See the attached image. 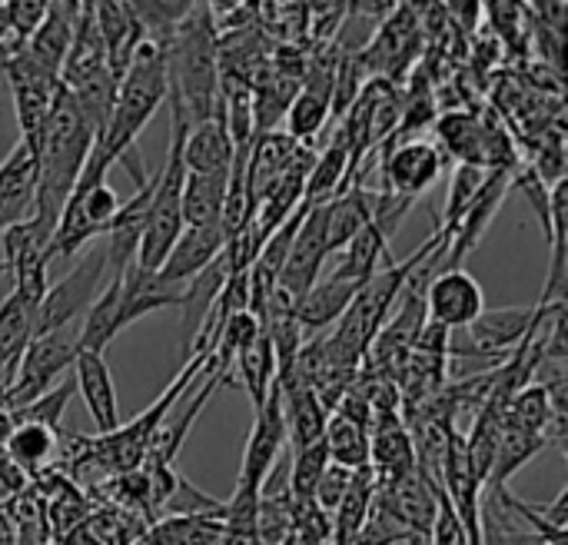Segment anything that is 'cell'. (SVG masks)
I'll use <instances>...</instances> for the list:
<instances>
[{"instance_id":"obj_1","label":"cell","mask_w":568,"mask_h":545,"mask_svg":"<svg viewBox=\"0 0 568 545\" xmlns=\"http://www.w3.org/2000/svg\"><path fill=\"white\" fill-rule=\"evenodd\" d=\"M166 67V97L173 120L186 127L210 120L223 110L220 93V30L210 3H193L160 47Z\"/></svg>"},{"instance_id":"obj_2","label":"cell","mask_w":568,"mask_h":545,"mask_svg":"<svg viewBox=\"0 0 568 545\" xmlns=\"http://www.w3.org/2000/svg\"><path fill=\"white\" fill-rule=\"evenodd\" d=\"M93 147V130L80 117L77 103L70 93L60 87L50 117L43 123L40 143L33 150V220L43 226H57L60 210L90 157Z\"/></svg>"},{"instance_id":"obj_3","label":"cell","mask_w":568,"mask_h":545,"mask_svg":"<svg viewBox=\"0 0 568 545\" xmlns=\"http://www.w3.org/2000/svg\"><path fill=\"white\" fill-rule=\"evenodd\" d=\"M439 243H449V240H446L443 233H433L409 260H403V263H386L383 270H376V273L356 290L349 310L343 313V320L336 323V330L326 336V340H329V350H333L349 370L359 373V366H363V360H366L373 340L379 336V330L386 326L389 313L396 310V300H399V293L406 290L409 276L416 273V266H419Z\"/></svg>"},{"instance_id":"obj_4","label":"cell","mask_w":568,"mask_h":545,"mask_svg":"<svg viewBox=\"0 0 568 545\" xmlns=\"http://www.w3.org/2000/svg\"><path fill=\"white\" fill-rule=\"evenodd\" d=\"M183 133L186 123L173 120V140L166 150V163L160 166V173L153 176V196H150V210H146V223H143V236H140V250L133 266L156 273L166 260V253L173 250L176 236L183 233Z\"/></svg>"},{"instance_id":"obj_5","label":"cell","mask_w":568,"mask_h":545,"mask_svg":"<svg viewBox=\"0 0 568 545\" xmlns=\"http://www.w3.org/2000/svg\"><path fill=\"white\" fill-rule=\"evenodd\" d=\"M77 353H80V326H63V330L30 336V343L17 356L13 386H10L3 406L20 410V406L33 403L37 396H43L47 390H53L60 383L57 376L73 370Z\"/></svg>"},{"instance_id":"obj_6","label":"cell","mask_w":568,"mask_h":545,"mask_svg":"<svg viewBox=\"0 0 568 545\" xmlns=\"http://www.w3.org/2000/svg\"><path fill=\"white\" fill-rule=\"evenodd\" d=\"M103 283H106V253L103 246H93L57 286H47L33 316V336L77 326V320H83L93 300L100 296Z\"/></svg>"},{"instance_id":"obj_7","label":"cell","mask_w":568,"mask_h":545,"mask_svg":"<svg viewBox=\"0 0 568 545\" xmlns=\"http://www.w3.org/2000/svg\"><path fill=\"white\" fill-rule=\"evenodd\" d=\"M3 63V73L10 80V97H13V110H17V123H20V143L30 150H37L43 123L50 117V107L60 93V77L37 67L23 50L10 53Z\"/></svg>"},{"instance_id":"obj_8","label":"cell","mask_w":568,"mask_h":545,"mask_svg":"<svg viewBox=\"0 0 568 545\" xmlns=\"http://www.w3.org/2000/svg\"><path fill=\"white\" fill-rule=\"evenodd\" d=\"M419 47H423L419 7L416 3H396L393 13L379 23V30L366 43V50L359 53V60H363L369 77H383V80L396 83L409 70V63L419 57Z\"/></svg>"},{"instance_id":"obj_9","label":"cell","mask_w":568,"mask_h":545,"mask_svg":"<svg viewBox=\"0 0 568 545\" xmlns=\"http://www.w3.org/2000/svg\"><path fill=\"white\" fill-rule=\"evenodd\" d=\"M446 170V153L433 140H389L383 143V193L416 203L433 190Z\"/></svg>"},{"instance_id":"obj_10","label":"cell","mask_w":568,"mask_h":545,"mask_svg":"<svg viewBox=\"0 0 568 545\" xmlns=\"http://www.w3.org/2000/svg\"><path fill=\"white\" fill-rule=\"evenodd\" d=\"M286 446L290 443H286V423H283V396H280V383H273L266 403L253 416V430H250V440H246V450H243L236 490L260 496L266 476L283 460Z\"/></svg>"},{"instance_id":"obj_11","label":"cell","mask_w":568,"mask_h":545,"mask_svg":"<svg viewBox=\"0 0 568 545\" xmlns=\"http://www.w3.org/2000/svg\"><path fill=\"white\" fill-rule=\"evenodd\" d=\"M423 300H426V323L446 333L469 330L486 310V293L466 266L433 273Z\"/></svg>"},{"instance_id":"obj_12","label":"cell","mask_w":568,"mask_h":545,"mask_svg":"<svg viewBox=\"0 0 568 545\" xmlns=\"http://www.w3.org/2000/svg\"><path fill=\"white\" fill-rule=\"evenodd\" d=\"M376 503L409 533V545H429L436 509H439V486L413 470L403 480H393L376 490Z\"/></svg>"},{"instance_id":"obj_13","label":"cell","mask_w":568,"mask_h":545,"mask_svg":"<svg viewBox=\"0 0 568 545\" xmlns=\"http://www.w3.org/2000/svg\"><path fill=\"white\" fill-rule=\"evenodd\" d=\"M542 316V303L536 306H509V310H483V316L466 330L469 333V356H496V360H509L526 336L536 330Z\"/></svg>"},{"instance_id":"obj_14","label":"cell","mask_w":568,"mask_h":545,"mask_svg":"<svg viewBox=\"0 0 568 545\" xmlns=\"http://www.w3.org/2000/svg\"><path fill=\"white\" fill-rule=\"evenodd\" d=\"M226 250H230V243H226L220 223H213V226H183V233L176 236V243L166 253L156 276L173 283V286H190L220 256H226Z\"/></svg>"},{"instance_id":"obj_15","label":"cell","mask_w":568,"mask_h":545,"mask_svg":"<svg viewBox=\"0 0 568 545\" xmlns=\"http://www.w3.org/2000/svg\"><path fill=\"white\" fill-rule=\"evenodd\" d=\"M73 386L83 396L97 433L100 436L113 433L120 426V403H116V386H113V373L106 366V356L80 350L77 363H73Z\"/></svg>"},{"instance_id":"obj_16","label":"cell","mask_w":568,"mask_h":545,"mask_svg":"<svg viewBox=\"0 0 568 545\" xmlns=\"http://www.w3.org/2000/svg\"><path fill=\"white\" fill-rule=\"evenodd\" d=\"M369 470L379 486L403 480L416 470L413 436L403 416H376L369 426Z\"/></svg>"},{"instance_id":"obj_17","label":"cell","mask_w":568,"mask_h":545,"mask_svg":"<svg viewBox=\"0 0 568 545\" xmlns=\"http://www.w3.org/2000/svg\"><path fill=\"white\" fill-rule=\"evenodd\" d=\"M93 17H97V30L103 40V53H106V70L110 77L120 83L130 57L136 53V47L143 43V33L133 20V10L126 0H97L93 3Z\"/></svg>"},{"instance_id":"obj_18","label":"cell","mask_w":568,"mask_h":545,"mask_svg":"<svg viewBox=\"0 0 568 545\" xmlns=\"http://www.w3.org/2000/svg\"><path fill=\"white\" fill-rule=\"evenodd\" d=\"M77 13H80V3L77 0H67V3H50L47 0V13L40 20V27L30 33V40L23 43V53L60 77V67H63V57L70 50V40H73V23H77Z\"/></svg>"},{"instance_id":"obj_19","label":"cell","mask_w":568,"mask_h":545,"mask_svg":"<svg viewBox=\"0 0 568 545\" xmlns=\"http://www.w3.org/2000/svg\"><path fill=\"white\" fill-rule=\"evenodd\" d=\"M233 140L223 120V110L210 120H200L186 127L183 133V170L186 173H226L233 163Z\"/></svg>"},{"instance_id":"obj_20","label":"cell","mask_w":568,"mask_h":545,"mask_svg":"<svg viewBox=\"0 0 568 545\" xmlns=\"http://www.w3.org/2000/svg\"><path fill=\"white\" fill-rule=\"evenodd\" d=\"M542 216V230L549 236V246H552V263H549V283L542 290V300L539 303H556V300H566V230H568V183L559 180L549 186L546 193V206L539 210Z\"/></svg>"},{"instance_id":"obj_21","label":"cell","mask_w":568,"mask_h":545,"mask_svg":"<svg viewBox=\"0 0 568 545\" xmlns=\"http://www.w3.org/2000/svg\"><path fill=\"white\" fill-rule=\"evenodd\" d=\"M436 130H439L443 153L456 157L459 166L489 170V123L486 120H479L466 110H453L436 120Z\"/></svg>"},{"instance_id":"obj_22","label":"cell","mask_w":568,"mask_h":545,"mask_svg":"<svg viewBox=\"0 0 568 545\" xmlns=\"http://www.w3.org/2000/svg\"><path fill=\"white\" fill-rule=\"evenodd\" d=\"M33 213V157L17 143L0 163V233Z\"/></svg>"},{"instance_id":"obj_23","label":"cell","mask_w":568,"mask_h":545,"mask_svg":"<svg viewBox=\"0 0 568 545\" xmlns=\"http://www.w3.org/2000/svg\"><path fill=\"white\" fill-rule=\"evenodd\" d=\"M363 283H349V280H316V286L293 306V320L300 323V330L306 333H320L326 326H336L343 320V313L349 310L356 290Z\"/></svg>"},{"instance_id":"obj_24","label":"cell","mask_w":568,"mask_h":545,"mask_svg":"<svg viewBox=\"0 0 568 545\" xmlns=\"http://www.w3.org/2000/svg\"><path fill=\"white\" fill-rule=\"evenodd\" d=\"M3 453L27 480L47 476L53 466V456L60 453V430H47L37 423H13L3 443Z\"/></svg>"},{"instance_id":"obj_25","label":"cell","mask_w":568,"mask_h":545,"mask_svg":"<svg viewBox=\"0 0 568 545\" xmlns=\"http://www.w3.org/2000/svg\"><path fill=\"white\" fill-rule=\"evenodd\" d=\"M349 143L346 137L336 130L333 143L323 147L316 157H313V166H310V176H306V190H303V206L313 210V206H323L329 203L343 186H346V176H349Z\"/></svg>"},{"instance_id":"obj_26","label":"cell","mask_w":568,"mask_h":545,"mask_svg":"<svg viewBox=\"0 0 568 545\" xmlns=\"http://www.w3.org/2000/svg\"><path fill=\"white\" fill-rule=\"evenodd\" d=\"M223 513L160 516L143 529V545H223Z\"/></svg>"},{"instance_id":"obj_27","label":"cell","mask_w":568,"mask_h":545,"mask_svg":"<svg viewBox=\"0 0 568 545\" xmlns=\"http://www.w3.org/2000/svg\"><path fill=\"white\" fill-rule=\"evenodd\" d=\"M376 490H379V483H376V476H373L369 466L359 470V473H353V483H349L343 503L329 516V523H333V543L349 545L356 539V533L363 529V523H366V516L373 509Z\"/></svg>"},{"instance_id":"obj_28","label":"cell","mask_w":568,"mask_h":545,"mask_svg":"<svg viewBox=\"0 0 568 545\" xmlns=\"http://www.w3.org/2000/svg\"><path fill=\"white\" fill-rule=\"evenodd\" d=\"M549 446L546 436H536V433H526V430H516L503 420V433H499V446H496V460H493V473H489V483L486 490H506V483L536 456Z\"/></svg>"},{"instance_id":"obj_29","label":"cell","mask_w":568,"mask_h":545,"mask_svg":"<svg viewBox=\"0 0 568 545\" xmlns=\"http://www.w3.org/2000/svg\"><path fill=\"white\" fill-rule=\"evenodd\" d=\"M226 173H186L183 180V223L186 226H213L223 213Z\"/></svg>"},{"instance_id":"obj_30","label":"cell","mask_w":568,"mask_h":545,"mask_svg":"<svg viewBox=\"0 0 568 545\" xmlns=\"http://www.w3.org/2000/svg\"><path fill=\"white\" fill-rule=\"evenodd\" d=\"M233 363H236V370H240V376H243V386H246V393H250L253 410H260V406L266 403L273 383H276V350H273V343H270V333L260 330V333L253 336V343L243 346V350L236 353Z\"/></svg>"},{"instance_id":"obj_31","label":"cell","mask_w":568,"mask_h":545,"mask_svg":"<svg viewBox=\"0 0 568 545\" xmlns=\"http://www.w3.org/2000/svg\"><path fill=\"white\" fill-rule=\"evenodd\" d=\"M323 446H326V456H329L333 466H343L349 473H359V470L369 466V430L346 420V416L329 413Z\"/></svg>"},{"instance_id":"obj_32","label":"cell","mask_w":568,"mask_h":545,"mask_svg":"<svg viewBox=\"0 0 568 545\" xmlns=\"http://www.w3.org/2000/svg\"><path fill=\"white\" fill-rule=\"evenodd\" d=\"M493 170H483V166H456L453 180H449V196H446V210H443V223L436 233H443L446 240L453 236L456 223L463 220V213L473 206V200L479 196V190L486 186Z\"/></svg>"},{"instance_id":"obj_33","label":"cell","mask_w":568,"mask_h":545,"mask_svg":"<svg viewBox=\"0 0 568 545\" xmlns=\"http://www.w3.org/2000/svg\"><path fill=\"white\" fill-rule=\"evenodd\" d=\"M326 466H329V456H326L323 440L313 446H303V450H290V496H293V503L313 499L316 483L326 473Z\"/></svg>"},{"instance_id":"obj_34","label":"cell","mask_w":568,"mask_h":545,"mask_svg":"<svg viewBox=\"0 0 568 545\" xmlns=\"http://www.w3.org/2000/svg\"><path fill=\"white\" fill-rule=\"evenodd\" d=\"M73 393H77L73 380H63L53 390H47L43 396H37L33 403H27L20 410H10V416H13V423H37V426H47V430H60L63 410L73 400Z\"/></svg>"},{"instance_id":"obj_35","label":"cell","mask_w":568,"mask_h":545,"mask_svg":"<svg viewBox=\"0 0 568 545\" xmlns=\"http://www.w3.org/2000/svg\"><path fill=\"white\" fill-rule=\"evenodd\" d=\"M399 543H409V533L373 499V509H369V516H366V523H363V529L356 533V539L349 545H399Z\"/></svg>"},{"instance_id":"obj_36","label":"cell","mask_w":568,"mask_h":545,"mask_svg":"<svg viewBox=\"0 0 568 545\" xmlns=\"http://www.w3.org/2000/svg\"><path fill=\"white\" fill-rule=\"evenodd\" d=\"M47 13V0H13V3H3V23H7V33L13 37L17 47H23L30 40V33L40 27Z\"/></svg>"},{"instance_id":"obj_37","label":"cell","mask_w":568,"mask_h":545,"mask_svg":"<svg viewBox=\"0 0 568 545\" xmlns=\"http://www.w3.org/2000/svg\"><path fill=\"white\" fill-rule=\"evenodd\" d=\"M483 17L489 20L496 40L506 43V47H513V43L519 40V33H523V17H526V10H523V3L489 0V3H483Z\"/></svg>"},{"instance_id":"obj_38","label":"cell","mask_w":568,"mask_h":545,"mask_svg":"<svg viewBox=\"0 0 568 545\" xmlns=\"http://www.w3.org/2000/svg\"><path fill=\"white\" fill-rule=\"evenodd\" d=\"M349 483H353V473L349 470H343V466H326V473L320 476V483H316V493H313V503L326 513V516H333L336 513V506L343 503V496H346V490H349Z\"/></svg>"},{"instance_id":"obj_39","label":"cell","mask_w":568,"mask_h":545,"mask_svg":"<svg viewBox=\"0 0 568 545\" xmlns=\"http://www.w3.org/2000/svg\"><path fill=\"white\" fill-rule=\"evenodd\" d=\"M13 373H17V363H3L0 366V406H3V400H7V393L13 386Z\"/></svg>"},{"instance_id":"obj_40","label":"cell","mask_w":568,"mask_h":545,"mask_svg":"<svg viewBox=\"0 0 568 545\" xmlns=\"http://www.w3.org/2000/svg\"><path fill=\"white\" fill-rule=\"evenodd\" d=\"M0 73H3V63H0Z\"/></svg>"},{"instance_id":"obj_41","label":"cell","mask_w":568,"mask_h":545,"mask_svg":"<svg viewBox=\"0 0 568 545\" xmlns=\"http://www.w3.org/2000/svg\"><path fill=\"white\" fill-rule=\"evenodd\" d=\"M323 545H336V543H323Z\"/></svg>"}]
</instances>
